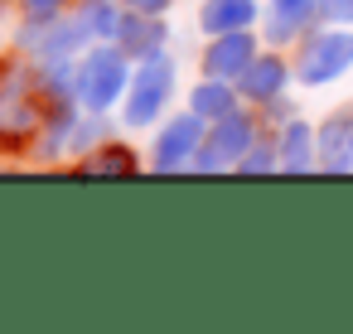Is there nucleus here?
Here are the masks:
<instances>
[{
  "mask_svg": "<svg viewBox=\"0 0 353 334\" xmlns=\"http://www.w3.org/2000/svg\"><path fill=\"white\" fill-rule=\"evenodd\" d=\"M44 83L25 54H0V155L34 150L44 131Z\"/></svg>",
  "mask_w": 353,
  "mask_h": 334,
  "instance_id": "obj_1",
  "label": "nucleus"
},
{
  "mask_svg": "<svg viewBox=\"0 0 353 334\" xmlns=\"http://www.w3.org/2000/svg\"><path fill=\"white\" fill-rule=\"evenodd\" d=\"M131 73H136V59L117 44V39H102V44H88L78 68H73V97L83 102V112H97V117H112L131 88Z\"/></svg>",
  "mask_w": 353,
  "mask_h": 334,
  "instance_id": "obj_2",
  "label": "nucleus"
},
{
  "mask_svg": "<svg viewBox=\"0 0 353 334\" xmlns=\"http://www.w3.org/2000/svg\"><path fill=\"white\" fill-rule=\"evenodd\" d=\"M174 92H179V63H174L170 49H160V54H150V59L136 63L131 88H126V97L117 107V121L126 131H150V126H160L170 117Z\"/></svg>",
  "mask_w": 353,
  "mask_h": 334,
  "instance_id": "obj_3",
  "label": "nucleus"
},
{
  "mask_svg": "<svg viewBox=\"0 0 353 334\" xmlns=\"http://www.w3.org/2000/svg\"><path fill=\"white\" fill-rule=\"evenodd\" d=\"M290 59H295V83L305 88V92H314V88H334L339 78H348L353 73V25H314L295 49H290Z\"/></svg>",
  "mask_w": 353,
  "mask_h": 334,
  "instance_id": "obj_4",
  "label": "nucleus"
},
{
  "mask_svg": "<svg viewBox=\"0 0 353 334\" xmlns=\"http://www.w3.org/2000/svg\"><path fill=\"white\" fill-rule=\"evenodd\" d=\"M261 136H266L261 112L242 102L237 112H228V117L208 121V136H203V146H199L194 175H228V170H237V160H242Z\"/></svg>",
  "mask_w": 353,
  "mask_h": 334,
  "instance_id": "obj_5",
  "label": "nucleus"
},
{
  "mask_svg": "<svg viewBox=\"0 0 353 334\" xmlns=\"http://www.w3.org/2000/svg\"><path fill=\"white\" fill-rule=\"evenodd\" d=\"M203 136H208V121H203L194 107L170 112V117L155 126V136H150V170H155V175H184V170H194Z\"/></svg>",
  "mask_w": 353,
  "mask_h": 334,
  "instance_id": "obj_6",
  "label": "nucleus"
},
{
  "mask_svg": "<svg viewBox=\"0 0 353 334\" xmlns=\"http://www.w3.org/2000/svg\"><path fill=\"white\" fill-rule=\"evenodd\" d=\"M261 49H266L261 30H228V35H208V39H203V54H199V73L237 83V78L252 68V59H256Z\"/></svg>",
  "mask_w": 353,
  "mask_h": 334,
  "instance_id": "obj_7",
  "label": "nucleus"
},
{
  "mask_svg": "<svg viewBox=\"0 0 353 334\" xmlns=\"http://www.w3.org/2000/svg\"><path fill=\"white\" fill-rule=\"evenodd\" d=\"M314 25H324V0H266L261 39L271 49H295Z\"/></svg>",
  "mask_w": 353,
  "mask_h": 334,
  "instance_id": "obj_8",
  "label": "nucleus"
},
{
  "mask_svg": "<svg viewBox=\"0 0 353 334\" xmlns=\"http://www.w3.org/2000/svg\"><path fill=\"white\" fill-rule=\"evenodd\" d=\"M290 83H295V59H290V49H271V44H266V49L252 59V68L237 78V92H242L247 107H261V102L290 92Z\"/></svg>",
  "mask_w": 353,
  "mask_h": 334,
  "instance_id": "obj_9",
  "label": "nucleus"
},
{
  "mask_svg": "<svg viewBox=\"0 0 353 334\" xmlns=\"http://www.w3.org/2000/svg\"><path fill=\"white\" fill-rule=\"evenodd\" d=\"M314 141H319V175H353V107H339L324 121H314Z\"/></svg>",
  "mask_w": 353,
  "mask_h": 334,
  "instance_id": "obj_10",
  "label": "nucleus"
},
{
  "mask_svg": "<svg viewBox=\"0 0 353 334\" xmlns=\"http://www.w3.org/2000/svg\"><path fill=\"white\" fill-rule=\"evenodd\" d=\"M266 0H199V35H228V30H261Z\"/></svg>",
  "mask_w": 353,
  "mask_h": 334,
  "instance_id": "obj_11",
  "label": "nucleus"
},
{
  "mask_svg": "<svg viewBox=\"0 0 353 334\" xmlns=\"http://www.w3.org/2000/svg\"><path fill=\"white\" fill-rule=\"evenodd\" d=\"M170 15H141V10H126V20H121V30H117V44L141 63V59H150V54H160V49H170Z\"/></svg>",
  "mask_w": 353,
  "mask_h": 334,
  "instance_id": "obj_12",
  "label": "nucleus"
},
{
  "mask_svg": "<svg viewBox=\"0 0 353 334\" xmlns=\"http://www.w3.org/2000/svg\"><path fill=\"white\" fill-rule=\"evenodd\" d=\"M276 146H281V175H310V170H319V141H314V121L290 117V121L276 131Z\"/></svg>",
  "mask_w": 353,
  "mask_h": 334,
  "instance_id": "obj_13",
  "label": "nucleus"
},
{
  "mask_svg": "<svg viewBox=\"0 0 353 334\" xmlns=\"http://www.w3.org/2000/svg\"><path fill=\"white\" fill-rule=\"evenodd\" d=\"M141 170V155L126 146V141H97L92 150H83V155H73V175H112V179H126V175H136Z\"/></svg>",
  "mask_w": 353,
  "mask_h": 334,
  "instance_id": "obj_14",
  "label": "nucleus"
},
{
  "mask_svg": "<svg viewBox=\"0 0 353 334\" xmlns=\"http://www.w3.org/2000/svg\"><path fill=\"white\" fill-rule=\"evenodd\" d=\"M189 107L203 117V121H218V117H228V112H237L242 107V92H237V83H228V78H199L194 88H189Z\"/></svg>",
  "mask_w": 353,
  "mask_h": 334,
  "instance_id": "obj_15",
  "label": "nucleus"
},
{
  "mask_svg": "<svg viewBox=\"0 0 353 334\" xmlns=\"http://www.w3.org/2000/svg\"><path fill=\"white\" fill-rule=\"evenodd\" d=\"M73 15L83 20L92 44H102V39H117L121 20H126V0H73Z\"/></svg>",
  "mask_w": 353,
  "mask_h": 334,
  "instance_id": "obj_16",
  "label": "nucleus"
},
{
  "mask_svg": "<svg viewBox=\"0 0 353 334\" xmlns=\"http://www.w3.org/2000/svg\"><path fill=\"white\" fill-rule=\"evenodd\" d=\"M232 175H281V146H276V131H266V136L237 160Z\"/></svg>",
  "mask_w": 353,
  "mask_h": 334,
  "instance_id": "obj_17",
  "label": "nucleus"
},
{
  "mask_svg": "<svg viewBox=\"0 0 353 334\" xmlns=\"http://www.w3.org/2000/svg\"><path fill=\"white\" fill-rule=\"evenodd\" d=\"M10 6H15L25 20H39V25H49V20H63V15L73 10V0H10Z\"/></svg>",
  "mask_w": 353,
  "mask_h": 334,
  "instance_id": "obj_18",
  "label": "nucleus"
},
{
  "mask_svg": "<svg viewBox=\"0 0 353 334\" xmlns=\"http://www.w3.org/2000/svg\"><path fill=\"white\" fill-rule=\"evenodd\" d=\"M256 112H261V126H266V131H281V126H285L290 117H300V112H295V102H290V92H281V97L261 102Z\"/></svg>",
  "mask_w": 353,
  "mask_h": 334,
  "instance_id": "obj_19",
  "label": "nucleus"
},
{
  "mask_svg": "<svg viewBox=\"0 0 353 334\" xmlns=\"http://www.w3.org/2000/svg\"><path fill=\"white\" fill-rule=\"evenodd\" d=\"M324 20L329 25H353V0H324Z\"/></svg>",
  "mask_w": 353,
  "mask_h": 334,
  "instance_id": "obj_20",
  "label": "nucleus"
},
{
  "mask_svg": "<svg viewBox=\"0 0 353 334\" xmlns=\"http://www.w3.org/2000/svg\"><path fill=\"white\" fill-rule=\"evenodd\" d=\"M179 0H126V10H141V15H170Z\"/></svg>",
  "mask_w": 353,
  "mask_h": 334,
  "instance_id": "obj_21",
  "label": "nucleus"
},
{
  "mask_svg": "<svg viewBox=\"0 0 353 334\" xmlns=\"http://www.w3.org/2000/svg\"><path fill=\"white\" fill-rule=\"evenodd\" d=\"M6 20H10V0H0V49H6Z\"/></svg>",
  "mask_w": 353,
  "mask_h": 334,
  "instance_id": "obj_22",
  "label": "nucleus"
}]
</instances>
